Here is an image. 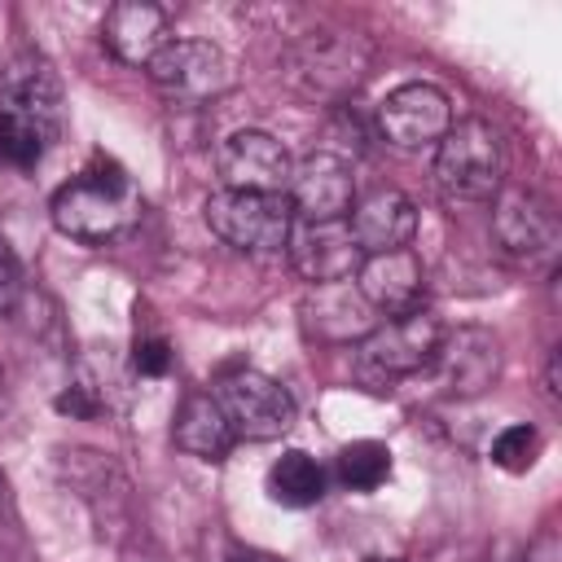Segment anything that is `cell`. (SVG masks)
Returning a JSON list of instances; mask_svg holds the SVG:
<instances>
[{
	"mask_svg": "<svg viewBox=\"0 0 562 562\" xmlns=\"http://www.w3.org/2000/svg\"><path fill=\"white\" fill-rule=\"evenodd\" d=\"M53 224L66 233V237H79V241H105L114 233H123L136 211H140V198L132 189V176L114 162V158H92L75 180H66L57 193H53Z\"/></svg>",
	"mask_w": 562,
	"mask_h": 562,
	"instance_id": "1",
	"label": "cell"
},
{
	"mask_svg": "<svg viewBox=\"0 0 562 562\" xmlns=\"http://www.w3.org/2000/svg\"><path fill=\"white\" fill-rule=\"evenodd\" d=\"M435 189L443 202L452 206H474V202H492L505 184V149L492 123L483 119H461L443 132V140L435 145Z\"/></svg>",
	"mask_w": 562,
	"mask_h": 562,
	"instance_id": "2",
	"label": "cell"
},
{
	"mask_svg": "<svg viewBox=\"0 0 562 562\" xmlns=\"http://www.w3.org/2000/svg\"><path fill=\"white\" fill-rule=\"evenodd\" d=\"M206 228L224 237L228 246L246 255H285L294 211L285 193H241V189H215L202 206Z\"/></svg>",
	"mask_w": 562,
	"mask_h": 562,
	"instance_id": "3",
	"label": "cell"
},
{
	"mask_svg": "<svg viewBox=\"0 0 562 562\" xmlns=\"http://www.w3.org/2000/svg\"><path fill=\"white\" fill-rule=\"evenodd\" d=\"M211 395L220 400L233 435L237 439H250V443L281 439L294 426V413H299L294 408V395L277 378H268L259 369H228V373H220V382H215Z\"/></svg>",
	"mask_w": 562,
	"mask_h": 562,
	"instance_id": "4",
	"label": "cell"
},
{
	"mask_svg": "<svg viewBox=\"0 0 562 562\" xmlns=\"http://www.w3.org/2000/svg\"><path fill=\"white\" fill-rule=\"evenodd\" d=\"M0 114L31 127L48 149L61 136L66 105H61V79L48 57L40 53H18L4 75H0Z\"/></svg>",
	"mask_w": 562,
	"mask_h": 562,
	"instance_id": "5",
	"label": "cell"
},
{
	"mask_svg": "<svg viewBox=\"0 0 562 562\" xmlns=\"http://www.w3.org/2000/svg\"><path fill=\"white\" fill-rule=\"evenodd\" d=\"M369 61H373V48L364 35H347V31L307 35L294 48V83L307 97L342 101L360 88V79L369 75Z\"/></svg>",
	"mask_w": 562,
	"mask_h": 562,
	"instance_id": "6",
	"label": "cell"
},
{
	"mask_svg": "<svg viewBox=\"0 0 562 562\" xmlns=\"http://www.w3.org/2000/svg\"><path fill=\"white\" fill-rule=\"evenodd\" d=\"M439 338H443L439 316L426 307H413L404 316H386L360 338V364L378 378H413L430 369Z\"/></svg>",
	"mask_w": 562,
	"mask_h": 562,
	"instance_id": "7",
	"label": "cell"
},
{
	"mask_svg": "<svg viewBox=\"0 0 562 562\" xmlns=\"http://www.w3.org/2000/svg\"><path fill=\"white\" fill-rule=\"evenodd\" d=\"M145 70L171 105H202L228 88V61L206 40H176L171 35Z\"/></svg>",
	"mask_w": 562,
	"mask_h": 562,
	"instance_id": "8",
	"label": "cell"
},
{
	"mask_svg": "<svg viewBox=\"0 0 562 562\" xmlns=\"http://www.w3.org/2000/svg\"><path fill=\"white\" fill-rule=\"evenodd\" d=\"M448 127H452V101L435 83H400L378 105V132L395 149L439 145Z\"/></svg>",
	"mask_w": 562,
	"mask_h": 562,
	"instance_id": "9",
	"label": "cell"
},
{
	"mask_svg": "<svg viewBox=\"0 0 562 562\" xmlns=\"http://www.w3.org/2000/svg\"><path fill=\"white\" fill-rule=\"evenodd\" d=\"M285 255L294 263V272L312 285H334V281H351L364 250L356 246L347 220H294Z\"/></svg>",
	"mask_w": 562,
	"mask_h": 562,
	"instance_id": "10",
	"label": "cell"
},
{
	"mask_svg": "<svg viewBox=\"0 0 562 562\" xmlns=\"http://www.w3.org/2000/svg\"><path fill=\"white\" fill-rule=\"evenodd\" d=\"M220 176L224 189H241V193H285L294 162L285 154V145L259 127H241L220 145Z\"/></svg>",
	"mask_w": 562,
	"mask_h": 562,
	"instance_id": "11",
	"label": "cell"
},
{
	"mask_svg": "<svg viewBox=\"0 0 562 562\" xmlns=\"http://www.w3.org/2000/svg\"><path fill=\"white\" fill-rule=\"evenodd\" d=\"M430 373L443 386V395H483L501 378V342L479 325L443 329Z\"/></svg>",
	"mask_w": 562,
	"mask_h": 562,
	"instance_id": "12",
	"label": "cell"
},
{
	"mask_svg": "<svg viewBox=\"0 0 562 562\" xmlns=\"http://www.w3.org/2000/svg\"><path fill=\"white\" fill-rule=\"evenodd\" d=\"M290 211L294 220H347L356 206V180H351V162L312 149L294 176H290Z\"/></svg>",
	"mask_w": 562,
	"mask_h": 562,
	"instance_id": "13",
	"label": "cell"
},
{
	"mask_svg": "<svg viewBox=\"0 0 562 562\" xmlns=\"http://www.w3.org/2000/svg\"><path fill=\"white\" fill-rule=\"evenodd\" d=\"M356 290L360 299L382 312V316H404L413 307H422V290H426V272L422 259L404 246V250H382V255H364L356 268Z\"/></svg>",
	"mask_w": 562,
	"mask_h": 562,
	"instance_id": "14",
	"label": "cell"
},
{
	"mask_svg": "<svg viewBox=\"0 0 562 562\" xmlns=\"http://www.w3.org/2000/svg\"><path fill=\"white\" fill-rule=\"evenodd\" d=\"M347 228H351V237H356V246L364 255L404 250L413 241V233H417V206L400 189H373L351 206Z\"/></svg>",
	"mask_w": 562,
	"mask_h": 562,
	"instance_id": "15",
	"label": "cell"
},
{
	"mask_svg": "<svg viewBox=\"0 0 562 562\" xmlns=\"http://www.w3.org/2000/svg\"><path fill=\"white\" fill-rule=\"evenodd\" d=\"M167 40H171L167 13L158 4H149V0H123L101 22V44L123 66H149Z\"/></svg>",
	"mask_w": 562,
	"mask_h": 562,
	"instance_id": "16",
	"label": "cell"
},
{
	"mask_svg": "<svg viewBox=\"0 0 562 562\" xmlns=\"http://www.w3.org/2000/svg\"><path fill=\"white\" fill-rule=\"evenodd\" d=\"M492 228H496V241H501L509 255H522V259L553 255V246H558V220L544 211L540 198H531V193H522V189L496 193Z\"/></svg>",
	"mask_w": 562,
	"mask_h": 562,
	"instance_id": "17",
	"label": "cell"
},
{
	"mask_svg": "<svg viewBox=\"0 0 562 562\" xmlns=\"http://www.w3.org/2000/svg\"><path fill=\"white\" fill-rule=\"evenodd\" d=\"M171 439L180 452L202 457V461H224L237 443V435H233V426H228V417L211 391H193L180 400L176 422H171Z\"/></svg>",
	"mask_w": 562,
	"mask_h": 562,
	"instance_id": "18",
	"label": "cell"
},
{
	"mask_svg": "<svg viewBox=\"0 0 562 562\" xmlns=\"http://www.w3.org/2000/svg\"><path fill=\"white\" fill-rule=\"evenodd\" d=\"M369 303L360 299V290L351 281H334V285H316L303 303V321L307 329H316L321 338H364L373 329L369 321Z\"/></svg>",
	"mask_w": 562,
	"mask_h": 562,
	"instance_id": "19",
	"label": "cell"
},
{
	"mask_svg": "<svg viewBox=\"0 0 562 562\" xmlns=\"http://www.w3.org/2000/svg\"><path fill=\"white\" fill-rule=\"evenodd\" d=\"M268 496L285 509H307L325 496V470L316 457H307L303 448H290L272 461L268 470Z\"/></svg>",
	"mask_w": 562,
	"mask_h": 562,
	"instance_id": "20",
	"label": "cell"
},
{
	"mask_svg": "<svg viewBox=\"0 0 562 562\" xmlns=\"http://www.w3.org/2000/svg\"><path fill=\"white\" fill-rule=\"evenodd\" d=\"M338 479L351 492H378L391 479V448L378 439H356L338 452Z\"/></svg>",
	"mask_w": 562,
	"mask_h": 562,
	"instance_id": "21",
	"label": "cell"
},
{
	"mask_svg": "<svg viewBox=\"0 0 562 562\" xmlns=\"http://www.w3.org/2000/svg\"><path fill=\"white\" fill-rule=\"evenodd\" d=\"M540 448H544L540 430L527 426V422H514V426H505V430L492 439V461H496L501 470H509V474H527V470L536 465Z\"/></svg>",
	"mask_w": 562,
	"mask_h": 562,
	"instance_id": "22",
	"label": "cell"
},
{
	"mask_svg": "<svg viewBox=\"0 0 562 562\" xmlns=\"http://www.w3.org/2000/svg\"><path fill=\"white\" fill-rule=\"evenodd\" d=\"M44 154H48V145H44L31 127H22V123H13V119H4V114H0V167L31 171Z\"/></svg>",
	"mask_w": 562,
	"mask_h": 562,
	"instance_id": "23",
	"label": "cell"
},
{
	"mask_svg": "<svg viewBox=\"0 0 562 562\" xmlns=\"http://www.w3.org/2000/svg\"><path fill=\"white\" fill-rule=\"evenodd\" d=\"M171 364H176V351H171V342H167L162 334L136 338V347H132V369H136L140 378H167Z\"/></svg>",
	"mask_w": 562,
	"mask_h": 562,
	"instance_id": "24",
	"label": "cell"
},
{
	"mask_svg": "<svg viewBox=\"0 0 562 562\" xmlns=\"http://www.w3.org/2000/svg\"><path fill=\"white\" fill-rule=\"evenodd\" d=\"M18 299H22V263H18L13 246H9L4 233H0V316L13 312Z\"/></svg>",
	"mask_w": 562,
	"mask_h": 562,
	"instance_id": "25",
	"label": "cell"
},
{
	"mask_svg": "<svg viewBox=\"0 0 562 562\" xmlns=\"http://www.w3.org/2000/svg\"><path fill=\"white\" fill-rule=\"evenodd\" d=\"M53 408H57V413H66V417L88 422V417H97V413H101V395H97L88 382H75V386H66V391L53 400Z\"/></svg>",
	"mask_w": 562,
	"mask_h": 562,
	"instance_id": "26",
	"label": "cell"
},
{
	"mask_svg": "<svg viewBox=\"0 0 562 562\" xmlns=\"http://www.w3.org/2000/svg\"><path fill=\"white\" fill-rule=\"evenodd\" d=\"M522 562H562V540H558V531L536 536V544L527 549V558H522Z\"/></svg>",
	"mask_w": 562,
	"mask_h": 562,
	"instance_id": "27",
	"label": "cell"
},
{
	"mask_svg": "<svg viewBox=\"0 0 562 562\" xmlns=\"http://www.w3.org/2000/svg\"><path fill=\"white\" fill-rule=\"evenodd\" d=\"M13 527V496H9V483H4V474H0V536Z\"/></svg>",
	"mask_w": 562,
	"mask_h": 562,
	"instance_id": "28",
	"label": "cell"
},
{
	"mask_svg": "<svg viewBox=\"0 0 562 562\" xmlns=\"http://www.w3.org/2000/svg\"><path fill=\"white\" fill-rule=\"evenodd\" d=\"M228 562H281V558H272V553H259V549H246V553H233Z\"/></svg>",
	"mask_w": 562,
	"mask_h": 562,
	"instance_id": "29",
	"label": "cell"
},
{
	"mask_svg": "<svg viewBox=\"0 0 562 562\" xmlns=\"http://www.w3.org/2000/svg\"><path fill=\"white\" fill-rule=\"evenodd\" d=\"M364 562H400V558H382V553H369Z\"/></svg>",
	"mask_w": 562,
	"mask_h": 562,
	"instance_id": "30",
	"label": "cell"
}]
</instances>
